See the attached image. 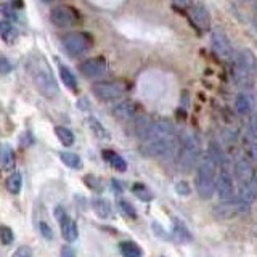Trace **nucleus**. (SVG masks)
<instances>
[{
    "label": "nucleus",
    "instance_id": "9",
    "mask_svg": "<svg viewBox=\"0 0 257 257\" xmlns=\"http://www.w3.org/2000/svg\"><path fill=\"white\" fill-rule=\"evenodd\" d=\"M215 191L219 198L223 201V203H228V201H233V196H235V182H233L231 174L227 171V169H220L219 175L215 179Z\"/></svg>",
    "mask_w": 257,
    "mask_h": 257
},
{
    "label": "nucleus",
    "instance_id": "16",
    "mask_svg": "<svg viewBox=\"0 0 257 257\" xmlns=\"http://www.w3.org/2000/svg\"><path fill=\"white\" fill-rule=\"evenodd\" d=\"M254 109V96L249 92H241L236 96V111L241 116L251 114Z\"/></svg>",
    "mask_w": 257,
    "mask_h": 257
},
{
    "label": "nucleus",
    "instance_id": "13",
    "mask_svg": "<svg viewBox=\"0 0 257 257\" xmlns=\"http://www.w3.org/2000/svg\"><path fill=\"white\" fill-rule=\"evenodd\" d=\"M235 175L239 182V187H249V185H255L254 179V169L251 161L246 158H239L235 163Z\"/></svg>",
    "mask_w": 257,
    "mask_h": 257
},
{
    "label": "nucleus",
    "instance_id": "40",
    "mask_svg": "<svg viewBox=\"0 0 257 257\" xmlns=\"http://www.w3.org/2000/svg\"><path fill=\"white\" fill-rule=\"evenodd\" d=\"M42 2H45V4H52V2H58V0H42Z\"/></svg>",
    "mask_w": 257,
    "mask_h": 257
},
{
    "label": "nucleus",
    "instance_id": "14",
    "mask_svg": "<svg viewBox=\"0 0 257 257\" xmlns=\"http://www.w3.org/2000/svg\"><path fill=\"white\" fill-rule=\"evenodd\" d=\"M191 20L196 24L199 29H207L209 24H211V16L204 5H195L191 8Z\"/></svg>",
    "mask_w": 257,
    "mask_h": 257
},
{
    "label": "nucleus",
    "instance_id": "3",
    "mask_svg": "<svg viewBox=\"0 0 257 257\" xmlns=\"http://www.w3.org/2000/svg\"><path fill=\"white\" fill-rule=\"evenodd\" d=\"M180 151H179V164L185 169V172L196 164L199 158V142L195 134L185 132L182 137H179Z\"/></svg>",
    "mask_w": 257,
    "mask_h": 257
},
{
    "label": "nucleus",
    "instance_id": "8",
    "mask_svg": "<svg viewBox=\"0 0 257 257\" xmlns=\"http://www.w3.org/2000/svg\"><path fill=\"white\" fill-rule=\"evenodd\" d=\"M50 21L55 24L56 28H72L77 23V13L74 8L68 5H60L52 8L50 12Z\"/></svg>",
    "mask_w": 257,
    "mask_h": 257
},
{
    "label": "nucleus",
    "instance_id": "24",
    "mask_svg": "<svg viewBox=\"0 0 257 257\" xmlns=\"http://www.w3.org/2000/svg\"><path fill=\"white\" fill-rule=\"evenodd\" d=\"M0 164L5 171H13L15 169V151L10 147L2 148V155H0Z\"/></svg>",
    "mask_w": 257,
    "mask_h": 257
},
{
    "label": "nucleus",
    "instance_id": "7",
    "mask_svg": "<svg viewBox=\"0 0 257 257\" xmlns=\"http://www.w3.org/2000/svg\"><path fill=\"white\" fill-rule=\"evenodd\" d=\"M254 71V58L249 52L235 55V77L238 84H247Z\"/></svg>",
    "mask_w": 257,
    "mask_h": 257
},
{
    "label": "nucleus",
    "instance_id": "4",
    "mask_svg": "<svg viewBox=\"0 0 257 257\" xmlns=\"http://www.w3.org/2000/svg\"><path fill=\"white\" fill-rule=\"evenodd\" d=\"M32 79H34V84L39 88V92L44 96H47V98H55L58 95L60 92L58 84H56L53 74L45 64H36L32 68Z\"/></svg>",
    "mask_w": 257,
    "mask_h": 257
},
{
    "label": "nucleus",
    "instance_id": "15",
    "mask_svg": "<svg viewBox=\"0 0 257 257\" xmlns=\"http://www.w3.org/2000/svg\"><path fill=\"white\" fill-rule=\"evenodd\" d=\"M112 114H114L117 119L120 120H128V119H134L137 114V106L132 101H120L117 103L114 108H112Z\"/></svg>",
    "mask_w": 257,
    "mask_h": 257
},
{
    "label": "nucleus",
    "instance_id": "25",
    "mask_svg": "<svg viewBox=\"0 0 257 257\" xmlns=\"http://www.w3.org/2000/svg\"><path fill=\"white\" fill-rule=\"evenodd\" d=\"M60 159L63 161V164H66L71 169H80L82 167V159H80L76 153L71 151H61L60 153Z\"/></svg>",
    "mask_w": 257,
    "mask_h": 257
},
{
    "label": "nucleus",
    "instance_id": "11",
    "mask_svg": "<svg viewBox=\"0 0 257 257\" xmlns=\"http://www.w3.org/2000/svg\"><path fill=\"white\" fill-rule=\"evenodd\" d=\"M80 72L85 77H101L103 74H106L108 71V63L101 56H95V58H88L79 66Z\"/></svg>",
    "mask_w": 257,
    "mask_h": 257
},
{
    "label": "nucleus",
    "instance_id": "26",
    "mask_svg": "<svg viewBox=\"0 0 257 257\" xmlns=\"http://www.w3.org/2000/svg\"><path fill=\"white\" fill-rule=\"evenodd\" d=\"M7 190L13 193V195H18L21 191V187H23V179H21V174L20 172H13L10 174V177L7 179Z\"/></svg>",
    "mask_w": 257,
    "mask_h": 257
},
{
    "label": "nucleus",
    "instance_id": "20",
    "mask_svg": "<svg viewBox=\"0 0 257 257\" xmlns=\"http://www.w3.org/2000/svg\"><path fill=\"white\" fill-rule=\"evenodd\" d=\"M119 251L124 257H142V254H143L140 246L134 243V241H120Z\"/></svg>",
    "mask_w": 257,
    "mask_h": 257
},
{
    "label": "nucleus",
    "instance_id": "34",
    "mask_svg": "<svg viewBox=\"0 0 257 257\" xmlns=\"http://www.w3.org/2000/svg\"><path fill=\"white\" fill-rule=\"evenodd\" d=\"M39 228H40V233H42L45 239H53V230H52V227H48L47 222H44V220L40 222Z\"/></svg>",
    "mask_w": 257,
    "mask_h": 257
},
{
    "label": "nucleus",
    "instance_id": "5",
    "mask_svg": "<svg viewBox=\"0 0 257 257\" xmlns=\"http://www.w3.org/2000/svg\"><path fill=\"white\" fill-rule=\"evenodd\" d=\"M92 92L101 101H114L124 95L125 85L117 80H101L92 85Z\"/></svg>",
    "mask_w": 257,
    "mask_h": 257
},
{
    "label": "nucleus",
    "instance_id": "28",
    "mask_svg": "<svg viewBox=\"0 0 257 257\" xmlns=\"http://www.w3.org/2000/svg\"><path fill=\"white\" fill-rule=\"evenodd\" d=\"M132 191H134V195L135 196H139L140 199H143V201H150L151 198H153V195H151V191L145 187V185H142V183H135L134 185V188H132Z\"/></svg>",
    "mask_w": 257,
    "mask_h": 257
},
{
    "label": "nucleus",
    "instance_id": "1",
    "mask_svg": "<svg viewBox=\"0 0 257 257\" xmlns=\"http://www.w3.org/2000/svg\"><path fill=\"white\" fill-rule=\"evenodd\" d=\"M143 139L148 155L156 158H174L177 148H179V135H177L174 125L166 119L153 120Z\"/></svg>",
    "mask_w": 257,
    "mask_h": 257
},
{
    "label": "nucleus",
    "instance_id": "12",
    "mask_svg": "<svg viewBox=\"0 0 257 257\" xmlns=\"http://www.w3.org/2000/svg\"><path fill=\"white\" fill-rule=\"evenodd\" d=\"M56 217L60 220V227H61V235L63 238L68 241V243H74L79 236V230H77V225L76 222L71 219V217L64 212L63 207L56 209Z\"/></svg>",
    "mask_w": 257,
    "mask_h": 257
},
{
    "label": "nucleus",
    "instance_id": "35",
    "mask_svg": "<svg viewBox=\"0 0 257 257\" xmlns=\"http://www.w3.org/2000/svg\"><path fill=\"white\" fill-rule=\"evenodd\" d=\"M13 257H32V252H31V249L28 246H23L15 252Z\"/></svg>",
    "mask_w": 257,
    "mask_h": 257
},
{
    "label": "nucleus",
    "instance_id": "2",
    "mask_svg": "<svg viewBox=\"0 0 257 257\" xmlns=\"http://www.w3.org/2000/svg\"><path fill=\"white\" fill-rule=\"evenodd\" d=\"M217 169H219V164L215 163V159L211 155H207L206 158H203L201 164L198 166L195 187H196L198 195L203 199H209L214 195Z\"/></svg>",
    "mask_w": 257,
    "mask_h": 257
},
{
    "label": "nucleus",
    "instance_id": "22",
    "mask_svg": "<svg viewBox=\"0 0 257 257\" xmlns=\"http://www.w3.org/2000/svg\"><path fill=\"white\" fill-rule=\"evenodd\" d=\"M0 37H2L7 44H13L16 37H18V32H16V29L8 21H2L0 23Z\"/></svg>",
    "mask_w": 257,
    "mask_h": 257
},
{
    "label": "nucleus",
    "instance_id": "19",
    "mask_svg": "<svg viewBox=\"0 0 257 257\" xmlns=\"http://www.w3.org/2000/svg\"><path fill=\"white\" fill-rule=\"evenodd\" d=\"M92 206H93L95 214L98 215L100 219H108L111 215V204L104 198H95L92 201Z\"/></svg>",
    "mask_w": 257,
    "mask_h": 257
},
{
    "label": "nucleus",
    "instance_id": "31",
    "mask_svg": "<svg viewBox=\"0 0 257 257\" xmlns=\"http://www.w3.org/2000/svg\"><path fill=\"white\" fill-rule=\"evenodd\" d=\"M119 207H120V211H122L127 217H131V219H135V217H137L135 209H134V206H132L131 203H128V201L120 199V201H119Z\"/></svg>",
    "mask_w": 257,
    "mask_h": 257
},
{
    "label": "nucleus",
    "instance_id": "27",
    "mask_svg": "<svg viewBox=\"0 0 257 257\" xmlns=\"http://www.w3.org/2000/svg\"><path fill=\"white\" fill-rule=\"evenodd\" d=\"M88 127L92 128V132L98 137V139H109V134L106 131V127H104L98 119H95V117H88Z\"/></svg>",
    "mask_w": 257,
    "mask_h": 257
},
{
    "label": "nucleus",
    "instance_id": "29",
    "mask_svg": "<svg viewBox=\"0 0 257 257\" xmlns=\"http://www.w3.org/2000/svg\"><path fill=\"white\" fill-rule=\"evenodd\" d=\"M174 233L177 236H179L180 239H183V241H190L191 239V235H190V231L187 230V227L182 223V222H179V220H175L174 222Z\"/></svg>",
    "mask_w": 257,
    "mask_h": 257
},
{
    "label": "nucleus",
    "instance_id": "36",
    "mask_svg": "<svg viewBox=\"0 0 257 257\" xmlns=\"http://www.w3.org/2000/svg\"><path fill=\"white\" fill-rule=\"evenodd\" d=\"M175 190L180 193V195H188L190 193V188H188V185H187V182H179L177 183V187H175Z\"/></svg>",
    "mask_w": 257,
    "mask_h": 257
},
{
    "label": "nucleus",
    "instance_id": "30",
    "mask_svg": "<svg viewBox=\"0 0 257 257\" xmlns=\"http://www.w3.org/2000/svg\"><path fill=\"white\" fill-rule=\"evenodd\" d=\"M13 239H15L13 230L10 227H7V225H0V241H2L5 246H8L13 243Z\"/></svg>",
    "mask_w": 257,
    "mask_h": 257
},
{
    "label": "nucleus",
    "instance_id": "17",
    "mask_svg": "<svg viewBox=\"0 0 257 257\" xmlns=\"http://www.w3.org/2000/svg\"><path fill=\"white\" fill-rule=\"evenodd\" d=\"M101 156L104 158L109 163V166L112 169H116V171L119 172H125L127 171V163H125V159L117 155L116 151H111V150H103L101 151Z\"/></svg>",
    "mask_w": 257,
    "mask_h": 257
},
{
    "label": "nucleus",
    "instance_id": "18",
    "mask_svg": "<svg viewBox=\"0 0 257 257\" xmlns=\"http://www.w3.org/2000/svg\"><path fill=\"white\" fill-rule=\"evenodd\" d=\"M236 214H239V207L236 204V201H228V203H223L222 206L215 207V215L219 219H231Z\"/></svg>",
    "mask_w": 257,
    "mask_h": 257
},
{
    "label": "nucleus",
    "instance_id": "41",
    "mask_svg": "<svg viewBox=\"0 0 257 257\" xmlns=\"http://www.w3.org/2000/svg\"><path fill=\"white\" fill-rule=\"evenodd\" d=\"M0 155H2V145H0Z\"/></svg>",
    "mask_w": 257,
    "mask_h": 257
},
{
    "label": "nucleus",
    "instance_id": "23",
    "mask_svg": "<svg viewBox=\"0 0 257 257\" xmlns=\"http://www.w3.org/2000/svg\"><path fill=\"white\" fill-rule=\"evenodd\" d=\"M55 135L58 137V140L61 142V145H64V147H71V145L74 143V134L64 125H56Z\"/></svg>",
    "mask_w": 257,
    "mask_h": 257
},
{
    "label": "nucleus",
    "instance_id": "6",
    "mask_svg": "<svg viewBox=\"0 0 257 257\" xmlns=\"http://www.w3.org/2000/svg\"><path fill=\"white\" fill-rule=\"evenodd\" d=\"M63 45L71 56H80L90 50L92 40L84 32H71V34L64 36Z\"/></svg>",
    "mask_w": 257,
    "mask_h": 257
},
{
    "label": "nucleus",
    "instance_id": "33",
    "mask_svg": "<svg viewBox=\"0 0 257 257\" xmlns=\"http://www.w3.org/2000/svg\"><path fill=\"white\" fill-rule=\"evenodd\" d=\"M12 69H13L12 63L8 61L4 55H0V76L8 74V72H12Z\"/></svg>",
    "mask_w": 257,
    "mask_h": 257
},
{
    "label": "nucleus",
    "instance_id": "38",
    "mask_svg": "<svg viewBox=\"0 0 257 257\" xmlns=\"http://www.w3.org/2000/svg\"><path fill=\"white\" fill-rule=\"evenodd\" d=\"M191 2H193V0H174V4L177 7H180V8H185V7L191 5Z\"/></svg>",
    "mask_w": 257,
    "mask_h": 257
},
{
    "label": "nucleus",
    "instance_id": "37",
    "mask_svg": "<svg viewBox=\"0 0 257 257\" xmlns=\"http://www.w3.org/2000/svg\"><path fill=\"white\" fill-rule=\"evenodd\" d=\"M61 257H76L74 249H72L71 246H63V249H61Z\"/></svg>",
    "mask_w": 257,
    "mask_h": 257
},
{
    "label": "nucleus",
    "instance_id": "21",
    "mask_svg": "<svg viewBox=\"0 0 257 257\" xmlns=\"http://www.w3.org/2000/svg\"><path fill=\"white\" fill-rule=\"evenodd\" d=\"M60 77L63 80V84L66 85L69 90H72V92L77 90V79H76V76L72 74L69 68L63 66V64H60Z\"/></svg>",
    "mask_w": 257,
    "mask_h": 257
},
{
    "label": "nucleus",
    "instance_id": "10",
    "mask_svg": "<svg viewBox=\"0 0 257 257\" xmlns=\"http://www.w3.org/2000/svg\"><path fill=\"white\" fill-rule=\"evenodd\" d=\"M211 45H212V50L214 53L219 56V58L223 60H228L233 56V50H231V45H230V40L228 37L223 34L220 29H215L211 36Z\"/></svg>",
    "mask_w": 257,
    "mask_h": 257
},
{
    "label": "nucleus",
    "instance_id": "32",
    "mask_svg": "<svg viewBox=\"0 0 257 257\" xmlns=\"http://www.w3.org/2000/svg\"><path fill=\"white\" fill-rule=\"evenodd\" d=\"M84 180L87 182V187H88V188L96 190V191H100V190H101V182H100L98 179H96L95 175H87Z\"/></svg>",
    "mask_w": 257,
    "mask_h": 257
},
{
    "label": "nucleus",
    "instance_id": "39",
    "mask_svg": "<svg viewBox=\"0 0 257 257\" xmlns=\"http://www.w3.org/2000/svg\"><path fill=\"white\" fill-rule=\"evenodd\" d=\"M2 10H5V12H7V13H5L7 16H10V18H15V12H13V10H10V8H8L7 5H2Z\"/></svg>",
    "mask_w": 257,
    "mask_h": 257
}]
</instances>
